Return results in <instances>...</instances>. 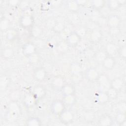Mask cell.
Listing matches in <instances>:
<instances>
[{"label": "cell", "mask_w": 126, "mask_h": 126, "mask_svg": "<svg viewBox=\"0 0 126 126\" xmlns=\"http://www.w3.org/2000/svg\"><path fill=\"white\" fill-rule=\"evenodd\" d=\"M68 47L69 46H68V45L67 44L65 41L64 42H61L59 44H58V45H57V49L59 52L63 53L66 52L67 50Z\"/></svg>", "instance_id": "4dcf8cb0"}, {"label": "cell", "mask_w": 126, "mask_h": 126, "mask_svg": "<svg viewBox=\"0 0 126 126\" xmlns=\"http://www.w3.org/2000/svg\"><path fill=\"white\" fill-rule=\"evenodd\" d=\"M109 34L111 36H116L119 34V33L120 32V29L119 27L109 28Z\"/></svg>", "instance_id": "d590c367"}, {"label": "cell", "mask_w": 126, "mask_h": 126, "mask_svg": "<svg viewBox=\"0 0 126 126\" xmlns=\"http://www.w3.org/2000/svg\"><path fill=\"white\" fill-rule=\"evenodd\" d=\"M97 81H98L100 91L106 92L110 87V82L105 74L100 75Z\"/></svg>", "instance_id": "8992f818"}, {"label": "cell", "mask_w": 126, "mask_h": 126, "mask_svg": "<svg viewBox=\"0 0 126 126\" xmlns=\"http://www.w3.org/2000/svg\"><path fill=\"white\" fill-rule=\"evenodd\" d=\"M102 37V34L100 31L97 30H94L90 34V39L92 42L96 43L99 42L101 39Z\"/></svg>", "instance_id": "e0dca14e"}, {"label": "cell", "mask_w": 126, "mask_h": 126, "mask_svg": "<svg viewBox=\"0 0 126 126\" xmlns=\"http://www.w3.org/2000/svg\"><path fill=\"white\" fill-rule=\"evenodd\" d=\"M118 91L114 88L110 87L109 89L106 91V93L109 98V99H116L118 94Z\"/></svg>", "instance_id": "83f0119b"}, {"label": "cell", "mask_w": 126, "mask_h": 126, "mask_svg": "<svg viewBox=\"0 0 126 126\" xmlns=\"http://www.w3.org/2000/svg\"><path fill=\"white\" fill-rule=\"evenodd\" d=\"M81 37L75 32H70L66 37L65 42L69 47H76L80 43Z\"/></svg>", "instance_id": "6da1fadb"}, {"label": "cell", "mask_w": 126, "mask_h": 126, "mask_svg": "<svg viewBox=\"0 0 126 126\" xmlns=\"http://www.w3.org/2000/svg\"><path fill=\"white\" fill-rule=\"evenodd\" d=\"M36 48L32 43H28L25 44L23 48L24 54L28 57L36 53Z\"/></svg>", "instance_id": "8fae6325"}, {"label": "cell", "mask_w": 126, "mask_h": 126, "mask_svg": "<svg viewBox=\"0 0 126 126\" xmlns=\"http://www.w3.org/2000/svg\"><path fill=\"white\" fill-rule=\"evenodd\" d=\"M59 118L62 123L68 124L73 121L74 119V115L70 111L65 109L59 115Z\"/></svg>", "instance_id": "52a82bcc"}, {"label": "cell", "mask_w": 126, "mask_h": 126, "mask_svg": "<svg viewBox=\"0 0 126 126\" xmlns=\"http://www.w3.org/2000/svg\"><path fill=\"white\" fill-rule=\"evenodd\" d=\"M96 101L100 104H103L108 101L109 98L106 92L99 91L96 94Z\"/></svg>", "instance_id": "9a60e30c"}, {"label": "cell", "mask_w": 126, "mask_h": 126, "mask_svg": "<svg viewBox=\"0 0 126 126\" xmlns=\"http://www.w3.org/2000/svg\"><path fill=\"white\" fill-rule=\"evenodd\" d=\"M28 58H29V62H30V63L32 64H34L37 63L38 62L39 59V56L36 53L28 57Z\"/></svg>", "instance_id": "836d02e7"}, {"label": "cell", "mask_w": 126, "mask_h": 126, "mask_svg": "<svg viewBox=\"0 0 126 126\" xmlns=\"http://www.w3.org/2000/svg\"><path fill=\"white\" fill-rule=\"evenodd\" d=\"M107 56H108V55L107 54L105 50L104 51L100 50L95 54L94 56V58H95V60L98 63H102Z\"/></svg>", "instance_id": "603a6c76"}, {"label": "cell", "mask_w": 126, "mask_h": 126, "mask_svg": "<svg viewBox=\"0 0 126 126\" xmlns=\"http://www.w3.org/2000/svg\"><path fill=\"white\" fill-rule=\"evenodd\" d=\"M16 36V32L14 30H10L7 33V38L8 40H13Z\"/></svg>", "instance_id": "f35d334b"}, {"label": "cell", "mask_w": 126, "mask_h": 126, "mask_svg": "<svg viewBox=\"0 0 126 126\" xmlns=\"http://www.w3.org/2000/svg\"><path fill=\"white\" fill-rule=\"evenodd\" d=\"M9 22L6 19L1 20L0 23V27L1 30H5L9 27Z\"/></svg>", "instance_id": "74e56055"}, {"label": "cell", "mask_w": 126, "mask_h": 126, "mask_svg": "<svg viewBox=\"0 0 126 126\" xmlns=\"http://www.w3.org/2000/svg\"><path fill=\"white\" fill-rule=\"evenodd\" d=\"M14 54L13 50L12 48H6L3 49L1 52V55L2 58L9 59L12 57Z\"/></svg>", "instance_id": "d4e9b609"}, {"label": "cell", "mask_w": 126, "mask_h": 126, "mask_svg": "<svg viewBox=\"0 0 126 126\" xmlns=\"http://www.w3.org/2000/svg\"><path fill=\"white\" fill-rule=\"evenodd\" d=\"M118 53L119 56L123 59L125 60L126 58V48L125 45H122L118 50Z\"/></svg>", "instance_id": "d6a6232c"}, {"label": "cell", "mask_w": 126, "mask_h": 126, "mask_svg": "<svg viewBox=\"0 0 126 126\" xmlns=\"http://www.w3.org/2000/svg\"><path fill=\"white\" fill-rule=\"evenodd\" d=\"M113 124V120L110 116L105 114L102 116L98 121V125L101 126H111Z\"/></svg>", "instance_id": "4fadbf2b"}, {"label": "cell", "mask_w": 126, "mask_h": 126, "mask_svg": "<svg viewBox=\"0 0 126 126\" xmlns=\"http://www.w3.org/2000/svg\"><path fill=\"white\" fill-rule=\"evenodd\" d=\"M33 17L31 14H25L20 19V24L24 29L32 28L33 26Z\"/></svg>", "instance_id": "3957f363"}, {"label": "cell", "mask_w": 126, "mask_h": 126, "mask_svg": "<svg viewBox=\"0 0 126 126\" xmlns=\"http://www.w3.org/2000/svg\"><path fill=\"white\" fill-rule=\"evenodd\" d=\"M19 109L18 106L15 102H12L10 104L7 112V118L9 120L14 121L16 120L18 115Z\"/></svg>", "instance_id": "277c9868"}, {"label": "cell", "mask_w": 126, "mask_h": 126, "mask_svg": "<svg viewBox=\"0 0 126 126\" xmlns=\"http://www.w3.org/2000/svg\"><path fill=\"white\" fill-rule=\"evenodd\" d=\"M99 75L100 74L97 70L94 67H90L88 68L85 73L86 78L91 82L97 81Z\"/></svg>", "instance_id": "5b68a950"}, {"label": "cell", "mask_w": 126, "mask_h": 126, "mask_svg": "<svg viewBox=\"0 0 126 126\" xmlns=\"http://www.w3.org/2000/svg\"><path fill=\"white\" fill-rule=\"evenodd\" d=\"M82 79V75L81 72L72 74V79L75 83L79 82Z\"/></svg>", "instance_id": "60d3db41"}, {"label": "cell", "mask_w": 126, "mask_h": 126, "mask_svg": "<svg viewBox=\"0 0 126 126\" xmlns=\"http://www.w3.org/2000/svg\"><path fill=\"white\" fill-rule=\"evenodd\" d=\"M117 110L118 112H122L126 113V103L125 101H121L119 102L117 105Z\"/></svg>", "instance_id": "1f68e13d"}, {"label": "cell", "mask_w": 126, "mask_h": 126, "mask_svg": "<svg viewBox=\"0 0 126 126\" xmlns=\"http://www.w3.org/2000/svg\"><path fill=\"white\" fill-rule=\"evenodd\" d=\"M76 2L77 3V4L79 5V6L80 5H84L86 4V3H87V1L84 0V1H82V0H76Z\"/></svg>", "instance_id": "b9f144b4"}, {"label": "cell", "mask_w": 126, "mask_h": 126, "mask_svg": "<svg viewBox=\"0 0 126 126\" xmlns=\"http://www.w3.org/2000/svg\"><path fill=\"white\" fill-rule=\"evenodd\" d=\"M92 6L95 9H101L105 5V1L102 0H93L91 2Z\"/></svg>", "instance_id": "f1b7e54d"}, {"label": "cell", "mask_w": 126, "mask_h": 126, "mask_svg": "<svg viewBox=\"0 0 126 126\" xmlns=\"http://www.w3.org/2000/svg\"><path fill=\"white\" fill-rule=\"evenodd\" d=\"M63 101L64 102V104L69 105L74 104L76 101V97L74 95V94L63 95Z\"/></svg>", "instance_id": "cb8c5ba5"}, {"label": "cell", "mask_w": 126, "mask_h": 126, "mask_svg": "<svg viewBox=\"0 0 126 126\" xmlns=\"http://www.w3.org/2000/svg\"><path fill=\"white\" fill-rule=\"evenodd\" d=\"M66 7L70 11L72 12H76L79 9V5L77 4L76 0H70L67 1Z\"/></svg>", "instance_id": "484cf974"}, {"label": "cell", "mask_w": 126, "mask_h": 126, "mask_svg": "<svg viewBox=\"0 0 126 126\" xmlns=\"http://www.w3.org/2000/svg\"><path fill=\"white\" fill-rule=\"evenodd\" d=\"M61 92L63 95H67L74 94L75 89L71 84L64 85L61 89Z\"/></svg>", "instance_id": "d6986e66"}, {"label": "cell", "mask_w": 126, "mask_h": 126, "mask_svg": "<svg viewBox=\"0 0 126 126\" xmlns=\"http://www.w3.org/2000/svg\"><path fill=\"white\" fill-rule=\"evenodd\" d=\"M102 64L106 70H111L116 64V61L113 57L108 56L102 63Z\"/></svg>", "instance_id": "7c38bea8"}, {"label": "cell", "mask_w": 126, "mask_h": 126, "mask_svg": "<svg viewBox=\"0 0 126 126\" xmlns=\"http://www.w3.org/2000/svg\"><path fill=\"white\" fill-rule=\"evenodd\" d=\"M71 71L72 74L81 72V68L79 65L77 63H74L71 65Z\"/></svg>", "instance_id": "e575fe53"}, {"label": "cell", "mask_w": 126, "mask_h": 126, "mask_svg": "<svg viewBox=\"0 0 126 126\" xmlns=\"http://www.w3.org/2000/svg\"><path fill=\"white\" fill-rule=\"evenodd\" d=\"M107 5L108 8L110 10H116L120 6L118 0H109L107 1Z\"/></svg>", "instance_id": "4316f807"}, {"label": "cell", "mask_w": 126, "mask_h": 126, "mask_svg": "<svg viewBox=\"0 0 126 126\" xmlns=\"http://www.w3.org/2000/svg\"><path fill=\"white\" fill-rule=\"evenodd\" d=\"M64 28V24L62 23H57L53 27L54 30L56 32H61Z\"/></svg>", "instance_id": "8d00e7d4"}, {"label": "cell", "mask_w": 126, "mask_h": 126, "mask_svg": "<svg viewBox=\"0 0 126 126\" xmlns=\"http://www.w3.org/2000/svg\"><path fill=\"white\" fill-rule=\"evenodd\" d=\"M65 109V104L63 100H56L51 105V110L52 112L56 115L59 116Z\"/></svg>", "instance_id": "7a4b0ae2"}, {"label": "cell", "mask_w": 126, "mask_h": 126, "mask_svg": "<svg viewBox=\"0 0 126 126\" xmlns=\"http://www.w3.org/2000/svg\"><path fill=\"white\" fill-rule=\"evenodd\" d=\"M31 33L32 37L35 38L38 37L41 33V30L38 26H33L31 28Z\"/></svg>", "instance_id": "f546056e"}, {"label": "cell", "mask_w": 126, "mask_h": 126, "mask_svg": "<svg viewBox=\"0 0 126 126\" xmlns=\"http://www.w3.org/2000/svg\"><path fill=\"white\" fill-rule=\"evenodd\" d=\"M52 85L53 87L56 90H59L62 89V88L64 85L63 80V78L60 76L56 77L54 78L52 81Z\"/></svg>", "instance_id": "ffe728a7"}, {"label": "cell", "mask_w": 126, "mask_h": 126, "mask_svg": "<svg viewBox=\"0 0 126 126\" xmlns=\"http://www.w3.org/2000/svg\"><path fill=\"white\" fill-rule=\"evenodd\" d=\"M32 94L38 101L45 96L46 95V90L43 86H36L33 88Z\"/></svg>", "instance_id": "ba28073f"}, {"label": "cell", "mask_w": 126, "mask_h": 126, "mask_svg": "<svg viewBox=\"0 0 126 126\" xmlns=\"http://www.w3.org/2000/svg\"><path fill=\"white\" fill-rule=\"evenodd\" d=\"M37 101L32 94H27L24 100V102L26 106L28 107H32L33 106L35 103Z\"/></svg>", "instance_id": "ac0fdd59"}, {"label": "cell", "mask_w": 126, "mask_h": 126, "mask_svg": "<svg viewBox=\"0 0 126 126\" xmlns=\"http://www.w3.org/2000/svg\"><path fill=\"white\" fill-rule=\"evenodd\" d=\"M82 38V37L86 35V29L85 27H80L79 28H78L77 29V30L76 31H75Z\"/></svg>", "instance_id": "ab89813d"}, {"label": "cell", "mask_w": 126, "mask_h": 126, "mask_svg": "<svg viewBox=\"0 0 126 126\" xmlns=\"http://www.w3.org/2000/svg\"><path fill=\"white\" fill-rule=\"evenodd\" d=\"M121 20L117 15H111L107 19V25L109 28L119 27Z\"/></svg>", "instance_id": "9c48e42d"}, {"label": "cell", "mask_w": 126, "mask_h": 126, "mask_svg": "<svg viewBox=\"0 0 126 126\" xmlns=\"http://www.w3.org/2000/svg\"><path fill=\"white\" fill-rule=\"evenodd\" d=\"M33 76L35 80L38 81H43L46 76V71L43 67H38L33 71Z\"/></svg>", "instance_id": "30bf717a"}, {"label": "cell", "mask_w": 126, "mask_h": 126, "mask_svg": "<svg viewBox=\"0 0 126 126\" xmlns=\"http://www.w3.org/2000/svg\"><path fill=\"white\" fill-rule=\"evenodd\" d=\"M126 113H122V112H118L117 114L115 117V121L116 123L121 125L125 126L126 124Z\"/></svg>", "instance_id": "44dd1931"}, {"label": "cell", "mask_w": 126, "mask_h": 126, "mask_svg": "<svg viewBox=\"0 0 126 126\" xmlns=\"http://www.w3.org/2000/svg\"><path fill=\"white\" fill-rule=\"evenodd\" d=\"M123 85V80L120 77H116L110 82V87L116 90L118 92L122 89Z\"/></svg>", "instance_id": "5bb4252c"}, {"label": "cell", "mask_w": 126, "mask_h": 126, "mask_svg": "<svg viewBox=\"0 0 126 126\" xmlns=\"http://www.w3.org/2000/svg\"><path fill=\"white\" fill-rule=\"evenodd\" d=\"M26 124L29 126H38L41 125V122L38 118L32 117L27 119Z\"/></svg>", "instance_id": "7402d4cb"}, {"label": "cell", "mask_w": 126, "mask_h": 126, "mask_svg": "<svg viewBox=\"0 0 126 126\" xmlns=\"http://www.w3.org/2000/svg\"><path fill=\"white\" fill-rule=\"evenodd\" d=\"M105 51L109 56L113 57L118 52V49L116 45L112 42L107 43L105 46Z\"/></svg>", "instance_id": "2e32d148"}]
</instances>
